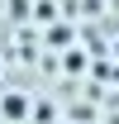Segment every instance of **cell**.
Here are the masks:
<instances>
[{
    "instance_id": "6da1fadb",
    "label": "cell",
    "mask_w": 119,
    "mask_h": 124,
    "mask_svg": "<svg viewBox=\"0 0 119 124\" xmlns=\"http://www.w3.org/2000/svg\"><path fill=\"white\" fill-rule=\"evenodd\" d=\"M5 115H10V119H19V115H24V100H19V95H10V100H5Z\"/></svg>"
}]
</instances>
